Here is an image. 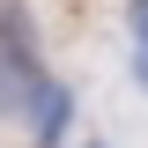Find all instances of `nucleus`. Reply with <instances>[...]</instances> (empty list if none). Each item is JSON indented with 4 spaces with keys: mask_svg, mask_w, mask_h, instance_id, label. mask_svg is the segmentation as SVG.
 <instances>
[{
    "mask_svg": "<svg viewBox=\"0 0 148 148\" xmlns=\"http://www.w3.org/2000/svg\"><path fill=\"white\" fill-rule=\"evenodd\" d=\"M89 148H104V141H89Z\"/></svg>",
    "mask_w": 148,
    "mask_h": 148,
    "instance_id": "7ed1b4c3",
    "label": "nucleus"
},
{
    "mask_svg": "<svg viewBox=\"0 0 148 148\" xmlns=\"http://www.w3.org/2000/svg\"><path fill=\"white\" fill-rule=\"evenodd\" d=\"M45 82L52 74H45V59L30 45V15L22 8H0V119H22Z\"/></svg>",
    "mask_w": 148,
    "mask_h": 148,
    "instance_id": "f257e3e1",
    "label": "nucleus"
},
{
    "mask_svg": "<svg viewBox=\"0 0 148 148\" xmlns=\"http://www.w3.org/2000/svg\"><path fill=\"white\" fill-rule=\"evenodd\" d=\"M22 126H30L37 148H59L67 126H74V89H67V82H45V89L30 96V111H22Z\"/></svg>",
    "mask_w": 148,
    "mask_h": 148,
    "instance_id": "f03ea898",
    "label": "nucleus"
}]
</instances>
